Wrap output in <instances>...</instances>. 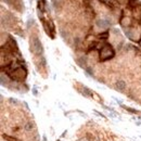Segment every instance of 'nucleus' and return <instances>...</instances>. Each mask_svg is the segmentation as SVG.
Here are the masks:
<instances>
[{
	"label": "nucleus",
	"instance_id": "f257e3e1",
	"mask_svg": "<svg viewBox=\"0 0 141 141\" xmlns=\"http://www.w3.org/2000/svg\"><path fill=\"white\" fill-rule=\"evenodd\" d=\"M114 54H115V52L113 50L112 46L109 44H104L100 50V58L102 61H106L109 59H112L114 57Z\"/></svg>",
	"mask_w": 141,
	"mask_h": 141
},
{
	"label": "nucleus",
	"instance_id": "f03ea898",
	"mask_svg": "<svg viewBox=\"0 0 141 141\" xmlns=\"http://www.w3.org/2000/svg\"><path fill=\"white\" fill-rule=\"evenodd\" d=\"M30 51H32L36 56H40L42 53V45L37 36H33V38L30 39Z\"/></svg>",
	"mask_w": 141,
	"mask_h": 141
},
{
	"label": "nucleus",
	"instance_id": "7ed1b4c3",
	"mask_svg": "<svg viewBox=\"0 0 141 141\" xmlns=\"http://www.w3.org/2000/svg\"><path fill=\"white\" fill-rule=\"evenodd\" d=\"M97 25L100 28H106L110 26V22L108 20H98L97 21Z\"/></svg>",
	"mask_w": 141,
	"mask_h": 141
},
{
	"label": "nucleus",
	"instance_id": "20e7f679",
	"mask_svg": "<svg viewBox=\"0 0 141 141\" xmlns=\"http://www.w3.org/2000/svg\"><path fill=\"white\" fill-rule=\"evenodd\" d=\"M115 86H116V89L119 91H124L126 89V83L124 80H118Z\"/></svg>",
	"mask_w": 141,
	"mask_h": 141
},
{
	"label": "nucleus",
	"instance_id": "39448f33",
	"mask_svg": "<svg viewBox=\"0 0 141 141\" xmlns=\"http://www.w3.org/2000/svg\"><path fill=\"white\" fill-rule=\"evenodd\" d=\"M77 63L79 66H82V67H86V64H87V59L82 57V58H79L77 59Z\"/></svg>",
	"mask_w": 141,
	"mask_h": 141
},
{
	"label": "nucleus",
	"instance_id": "423d86ee",
	"mask_svg": "<svg viewBox=\"0 0 141 141\" xmlns=\"http://www.w3.org/2000/svg\"><path fill=\"white\" fill-rule=\"evenodd\" d=\"M83 95L85 97H92V91L90 89H88L87 87H84L83 88Z\"/></svg>",
	"mask_w": 141,
	"mask_h": 141
},
{
	"label": "nucleus",
	"instance_id": "0eeeda50",
	"mask_svg": "<svg viewBox=\"0 0 141 141\" xmlns=\"http://www.w3.org/2000/svg\"><path fill=\"white\" fill-rule=\"evenodd\" d=\"M34 123H32V122H28L27 124L24 126V129H25L26 131H30V130H33V128H34Z\"/></svg>",
	"mask_w": 141,
	"mask_h": 141
},
{
	"label": "nucleus",
	"instance_id": "6e6552de",
	"mask_svg": "<svg viewBox=\"0 0 141 141\" xmlns=\"http://www.w3.org/2000/svg\"><path fill=\"white\" fill-rule=\"evenodd\" d=\"M122 108H124L126 111L130 112V113H133V114H138V113H139L138 111H136V110H133V109H131V108H128V106H125V105H122Z\"/></svg>",
	"mask_w": 141,
	"mask_h": 141
},
{
	"label": "nucleus",
	"instance_id": "1a4fd4ad",
	"mask_svg": "<svg viewBox=\"0 0 141 141\" xmlns=\"http://www.w3.org/2000/svg\"><path fill=\"white\" fill-rule=\"evenodd\" d=\"M3 139H5L7 141H17L16 138H13V137H11V136H8V135H3Z\"/></svg>",
	"mask_w": 141,
	"mask_h": 141
},
{
	"label": "nucleus",
	"instance_id": "9d476101",
	"mask_svg": "<svg viewBox=\"0 0 141 141\" xmlns=\"http://www.w3.org/2000/svg\"><path fill=\"white\" fill-rule=\"evenodd\" d=\"M108 36H109V33L105 32V33H103V34H100L99 37H100V38H108Z\"/></svg>",
	"mask_w": 141,
	"mask_h": 141
},
{
	"label": "nucleus",
	"instance_id": "9b49d317",
	"mask_svg": "<svg viewBox=\"0 0 141 141\" xmlns=\"http://www.w3.org/2000/svg\"><path fill=\"white\" fill-rule=\"evenodd\" d=\"M126 36L129 39H132V34H131V32H129V30H126Z\"/></svg>",
	"mask_w": 141,
	"mask_h": 141
},
{
	"label": "nucleus",
	"instance_id": "f8f14e48",
	"mask_svg": "<svg viewBox=\"0 0 141 141\" xmlns=\"http://www.w3.org/2000/svg\"><path fill=\"white\" fill-rule=\"evenodd\" d=\"M86 70H87V72H88V74H89V75H92V73H91V69H90V67H87Z\"/></svg>",
	"mask_w": 141,
	"mask_h": 141
}]
</instances>
